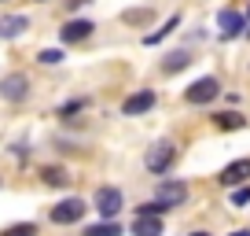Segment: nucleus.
Returning <instances> with one entry per match:
<instances>
[{"label": "nucleus", "instance_id": "nucleus-3", "mask_svg": "<svg viewBox=\"0 0 250 236\" xmlns=\"http://www.w3.org/2000/svg\"><path fill=\"white\" fill-rule=\"evenodd\" d=\"M85 211H88L85 199L70 196V199H62V203H55V207H52V221H55V225H74V221L85 218Z\"/></svg>", "mask_w": 250, "mask_h": 236}, {"label": "nucleus", "instance_id": "nucleus-23", "mask_svg": "<svg viewBox=\"0 0 250 236\" xmlns=\"http://www.w3.org/2000/svg\"><path fill=\"white\" fill-rule=\"evenodd\" d=\"M191 236H210V233H203V229H199V233H191Z\"/></svg>", "mask_w": 250, "mask_h": 236}, {"label": "nucleus", "instance_id": "nucleus-2", "mask_svg": "<svg viewBox=\"0 0 250 236\" xmlns=\"http://www.w3.org/2000/svg\"><path fill=\"white\" fill-rule=\"evenodd\" d=\"M173 159H177V148H173L169 141H158V144H151V151L144 155V166H147L151 173H166L173 166Z\"/></svg>", "mask_w": 250, "mask_h": 236}, {"label": "nucleus", "instance_id": "nucleus-13", "mask_svg": "<svg viewBox=\"0 0 250 236\" xmlns=\"http://www.w3.org/2000/svg\"><path fill=\"white\" fill-rule=\"evenodd\" d=\"M133 236H162V218H136Z\"/></svg>", "mask_w": 250, "mask_h": 236}, {"label": "nucleus", "instance_id": "nucleus-14", "mask_svg": "<svg viewBox=\"0 0 250 236\" xmlns=\"http://www.w3.org/2000/svg\"><path fill=\"white\" fill-rule=\"evenodd\" d=\"M188 63H191V55H188V52H169V55L162 59V71L173 74V71H184Z\"/></svg>", "mask_w": 250, "mask_h": 236}, {"label": "nucleus", "instance_id": "nucleus-4", "mask_svg": "<svg viewBox=\"0 0 250 236\" xmlns=\"http://www.w3.org/2000/svg\"><path fill=\"white\" fill-rule=\"evenodd\" d=\"M217 93H221V81L217 78H199V81H191V85L184 89V100L188 103H210Z\"/></svg>", "mask_w": 250, "mask_h": 236}, {"label": "nucleus", "instance_id": "nucleus-1", "mask_svg": "<svg viewBox=\"0 0 250 236\" xmlns=\"http://www.w3.org/2000/svg\"><path fill=\"white\" fill-rule=\"evenodd\" d=\"M122 207H125L122 189H110V185H103V189L96 192V214H100L103 221H114L118 214H122Z\"/></svg>", "mask_w": 250, "mask_h": 236}, {"label": "nucleus", "instance_id": "nucleus-16", "mask_svg": "<svg viewBox=\"0 0 250 236\" xmlns=\"http://www.w3.org/2000/svg\"><path fill=\"white\" fill-rule=\"evenodd\" d=\"M85 236H122V225L118 221H100V225H88Z\"/></svg>", "mask_w": 250, "mask_h": 236}, {"label": "nucleus", "instance_id": "nucleus-11", "mask_svg": "<svg viewBox=\"0 0 250 236\" xmlns=\"http://www.w3.org/2000/svg\"><path fill=\"white\" fill-rule=\"evenodd\" d=\"M26 30H30V19L26 15H4L0 19V37L4 41H15L19 33H26Z\"/></svg>", "mask_w": 250, "mask_h": 236}, {"label": "nucleus", "instance_id": "nucleus-9", "mask_svg": "<svg viewBox=\"0 0 250 236\" xmlns=\"http://www.w3.org/2000/svg\"><path fill=\"white\" fill-rule=\"evenodd\" d=\"M155 107V93H151V89H136L133 96H125L122 100V115H144V111H151Z\"/></svg>", "mask_w": 250, "mask_h": 236}, {"label": "nucleus", "instance_id": "nucleus-15", "mask_svg": "<svg viewBox=\"0 0 250 236\" xmlns=\"http://www.w3.org/2000/svg\"><path fill=\"white\" fill-rule=\"evenodd\" d=\"M177 26H180V15L166 19V26H162V30H155V33H147V37H144V45H158V41H166L173 30H177Z\"/></svg>", "mask_w": 250, "mask_h": 236}, {"label": "nucleus", "instance_id": "nucleus-22", "mask_svg": "<svg viewBox=\"0 0 250 236\" xmlns=\"http://www.w3.org/2000/svg\"><path fill=\"white\" fill-rule=\"evenodd\" d=\"M66 4H70V8H81V4H88V0H66Z\"/></svg>", "mask_w": 250, "mask_h": 236}, {"label": "nucleus", "instance_id": "nucleus-20", "mask_svg": "<svg viewBox=\"0 0 250 236\" xmlns=\"http://www.w3.org/2000/svg\"><path fill=\"white\" fill-rule=\"evenodd\" d=\"M37 59H41V63H44V67H55V63H62V59H66V55H62L59 48H44V52H41Z\"/></svg>", "mask_w": 250, "mask_h": 236}, {"label": "nucleus", "instance_id": "nucleus-17", "mask_svg": "<svg viewBox=\"0 0 250 236\" xmlns=\"http://www.w3.org/2000/svg\"><path fill=\"white\" fill-rule=\"evenodd\" d=\"M0 236H37V225H33V221H15V225H8Z\"/></svg>", "mask_w": 250, "mask_h": 236}, {"label": "nucleus", "instance_id": "nucleus-7", "mask_svg": "<svg viewBox=\"0 0 250 236\" xmlns=\"http://www.w3.org/2000/svg\"><path fill=\"white\" fill-rule=\"evenodd\" d=\"M217 26H221V37H225V41H235L243 30H247V15H239V11L225 8V11L217 15Z\"/></svg>", "mask_w": 250, "mask_h": 236}, {"label": "nucleus", "instance_id": "nucleus-6", "mask_svg": "<svg viewBox=\"0 0 250 236\" xmlns=\"http://www.w3.org/2000/svg\"><path fill=\"white\" fill-rule=\"evenodd\" d=\"M184 199H188V185L184 181H162V185H158L155 203H162L166 211H169V207H180Z\"/></svg>", "mask_w": 250, "mask_h": 236}, {"label": "nucleus", "instance_id": "nucleus-21", "mask_svg": "<svg viewBox=\"0 0 250 236\" xmlns=\"http://www.w3.org/2000/svg\"><path fill=\"white\" fill-rule=\"evenodd\" d=\"M85 103H88V100H74V103H66V107H59V115L66 118V115H74V111H81Z\"/></svg>", "mask_w": 250, "mask_h": 236}, {"label": "nucleus", "instance_id": "nucleus-18", "mask_svg": "<svg viewBox=\"0 0 250 236\" xmlns=\"http://www.w3.org/2000/svg\"><path fill=\"white\" fill-rule=\"evenodd\" d=\"M217 126H221V129H243V126H247V118H243V115H232V111H225V115H217Z\"/></svg>", "mask_w": 250, "mask_h": 236}, {"label": "nucleus", "instance_id": "nucleus-5", "mask_svg": "<svg viewBox=\"0 0 250 236\" xmlns=\"http://www.w3.org/2000/svg\"><path fill=\"white\" fill-rule=\"evenodd\" d=\"M26 93H30V78H26V74H8V78H0V100L19 103V100H26Z\"/></svg>", "mask_w": 250, "mask_h": 236}, {"label": "nucleus", "instance_id": "nucleus-10", "mask_svg": "<svg viewBox=\"0 0 250 236\" xmlns=\"http://www.w3.org/2000/svg\"><path fill=\"white\" fill-rule=\"evenodd\" d=\"M247 177H250V159H239V163H232V166H225V170H221L217 181L225 185V189H239Z\"/></svg>", "mask_w": 250, "mask_h": 236}, {"label": "nucleus", "instance_id": "nucleus-19", "mask_svg": "<svg viewBox=\"0 0 250 236\" xmlns=\"http://www.w3.org/2000/svg\"><path fill=\"white\" fill-rule=\"evenodd\" d=\"M228 203H232V207H247V203H250V189H247V185H239V189H232V196H228Z\"/></svg>", "mask_w": 250, "mask_h": 236}, {"label": "nucleus", "instance_id": "nucleus-12", "mask_svg": "<svg viewBox=\"0 0 250 236\" xmlns=\"http://www.w3.org/2000/svg\"><path fill=\"white\" fill-rule=\"evenodd\" d=\"M41 177H44V185H52V189H66V185H70V173L62 170V166H44Z\"/></svg>", "mask_w": 250, "mask_h": 236}, {"label": "nucleus", "instance_id": "nucleus-8", "mask_svg": "<svg viewBox=\"0 0 250 236\" xmlns=\"http://www.w3.org/2000/svg\"><path fill=\"white\" fill-rule=\"evenodd\" d=\"M92 30H96V26L88 23V19H70V23H62L59 41H62V45H78V41L92 37Z\"/></svg>", "mask_w": 250, "mask_h": 236}]
</instances>
